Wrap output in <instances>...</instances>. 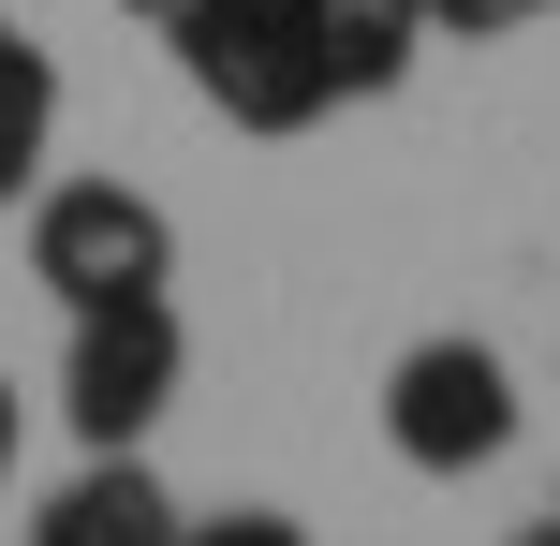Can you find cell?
<instances>
[{
  "label": "cell",
  "mask_w": 560,
  "mask_h": 546,
  "mask_svg": "<svg viewBox=\"0 0 560 546\" xmlns=\"http://www.w3.org/2000/svg\"><path fill=\"white\" fill-rule=\"evenodd\" d=\"M516 546H560V502H546V518H532V532H516Z\"/></svg>",
  "instance_id": "cell-11"
},
{
  "label": "cell",
  "mask_w": 560,
  "mask_h": 546,
  "mask_svg": "<svg viewBox=\"0 0 560 546\" xmlns=\"http://www.w3.org/2000/svg\"><path fill=\"white\" fill-rule=\"evenodd\" d=\"M0 45H15V15H0Z\"/></svg>",
  "instance_id": "cell-13"
},
{
  "label": "cell",
  "mask_w": 560,
  "mask_h": 546,
  "mask_svg": "<svg viewBox=\"0 0 560 546\" xmlns=\"http://www.w3.org/2000/svg\"><path fill=\"white\" fill-rule=\"evenodd\" d=\"M384 443H398V473H443V488H472L487 458H516V370H502V340H472V325L413 340L384 370Z\"/></svg>",
  "instance_id": "cell-3"
},
{
  "label": "cell",
  "mask_w": 560,
  "mask_h": 546,
  "mask_svg": "<svg viewBox=\"0 0 560 546\" xmlns=\"http://www.w3.org/2000/svg\"><path fill=\"white\" fill-rule=\"evenodd\" d=\"M0 488H15V384H0Z\"/></svg>",
  "instance_id": "cell-10"
},
{
  "label": "cell",
  "mask_w": 560,
  "mask_h": 546,
  "mask_svg": "<svg viewBox=\"0 0 560 546\" xmlns=\"http://www.w3.org/2000/svg\"><path fill=\"white\" fill-rule=\"evenodd\" d=\"M177 370H192V340H177V295L74 311V355H59V414H74V443H89V458H133V443L177 414Z\"/></svg>",
  "instance_id": "cell-4"
},
{
  "label": "cell",
  "mask_w": 560,
  "mask_h": 546,
  "mask_svg": "<svg viewBox=\"0 0 560 546\" xmlns=\"http://www.w3.org/2000/svg\"><path fill=\"white\" fill-rule=\"evenodd\" d=\"M133 15H177V0H133Z\"/></svg>",
  "instance_id": "cell-12"
},
{
  "label": "cell",
  "mask_w": 560,
  "mask_h": 546,
  "mask_svg": "<svg viewBox=\"0 0 560 546\" xmlns=\"http://www.w3.org/2000/svg\"><path fill=\"white\" fill-rule=\"evenodd\" d=\"M30 281H45L59 311H133V295L177 281V222L133 177H45V193H30Z\"/></svg>",
  "instance_id": "cell-2"
},
{
  "label": "cell",
  "mask_w": 560,
  "mask_h": 546,
  "mask_svg": "<svg viewBox=\"0 0 560 546\" xmlns=\"http://www.w3.org/2000/svg\"><path fill=\"white\" fill-rule=\"evenodd\" d=\"M45 148H59V59L15 30V45H0V207L45 193Z\"/></svg>",
  "instance_id": "cell-7"
},
{
  "label": "cell",
  "mask_w": 560,
  "mask_h": 546,
  "mask_svg": "<svg viewBox=\"0 0 560 546\" xmlns=\"http://www.w3.org/2000/svg\"><path fill=\"white\" fill-rule=\"evenodd\" d=\"M192 518H177V488L148 458H74L45 502H30V546H177Z\"/></svg>",
  "instance_id": "cell-5"
},
{
  "label": "cell",
  "mask_w": 560,
  "mask_h": 546,
  "mask_svg": "<svg viewBox=\"0 0 560 546\" xmlns=\"http://www.w3.org/2000/svg\"><path fill=\"white\" fill-rule=\"evenodd\" d=\"M310 45H325L339 104H384V89L428 59V0H310Z\"/></svg>",
  "instance_id": "cell-6"
},
{
  "label": "cell",
  "mask_w": 560,
  "mask_h": 546,
  "mask_svg": "<svg viewBox=\"0 0 560 546\" xmlns=\"http://www.w3.org/2000/svg\"><path fill=\"white\" fill-rule=\"evenodd\" d=\"M560 15V0H428V30H457V45H502V30Z\"/></svg>",
  "instance_id": "cell-9"
},
{
  "label": "cell",
  "mask_w": 560,
  "mask_h": 546,
  "mask_svg": "<svg viewBox=\"0 0 560 546\" xmlns=\"http://www.w3.org/2000/svg\"><path fill=\"white\" fill-rule=\"evenodd\" d=\"M177 546H310V518H280V502H236V518H192Z\"/></svg>",
  "instance_id": "cell-8"
},
{
  "label": "cell",
  "mask_w": 560,
  "mask_h": 546,
  "mask_svg": "<svg viewBox=\"0 0 560 546\" xmlns=\"http://www.w3.org/2000/svg\"><path fill=\"white\" fill-rule=\"evenodd\" d=\"M163 30H177V74H192L236 133H310V118H339L325 45H310V0H177Z\"/></svg>",
  "instance_id": "cell-1"
}]
</instances>
